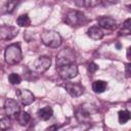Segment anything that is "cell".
I'll list each match as a JSON object with an SVG mask.
<instances>
[{
	"label": "cell",
	"instance_id": "1",
	"mask_svg": "<svg viewBox=\"0 0 131 131\" xmlns=\"http://www.w3.org/2000/svg\"><path fill=\"white\" fill-rule=\"evenodd\" d=\"M23 58V53H21V48L18 43H13L10 44L6 47L4 51V59L5 62L13 66L18 63Z\"/></svg>",
	"mask_w": 131,
	"mask_h": 131
},
{
	"label": "cell",
	"instance_id": "2",
	"mask_svg": "<svg viewBox=\"0 0 131 131\" xmlns=\"http://www.w3.org/2000/svg\"><path fill=\"white\" fill-rule=\"evenodd\" d=\"M41 41L44 45L51 47V48H57L61 45L62 38L56 31L53 30H43L41 33Z\"/></svg>",
	"mask_w": 131,
	"mask_h": 131
},
{
	"label": "cell",
	"instance_id": "3",
	"mask_svg": "<svg viewBox=\"0 0 131 131\" xmlns=\"http://www.w3.org/2000/svg\"><path fill=\"white\" fill-rule=\"evenodd\" d=\"M63 20L67 25H69L71 27H79V26H83L87 23V17L85 16V14L82 11L71 10L66 13Z\"/></svg>",
	"mask_w": 131,
	"mask_h": 131
},
{
	"label": "cell",
	"instance_id": "4",
	"mask_svg": "<svg viewBox=\"0 0 131 131\" xmlns=\"http://www.w3.org/2000/svg\"><path fill=\"white\" fill-rule=\"evenodd\" d=\"M75 59H76V55L74 50L69 47L63 48L58 52L56 56V68L66 66L69 63H73L75 62Z\"/></svg>",
	"mask_w": 131,
	"mask_h": 131
},
{
	"label": "cell",
	"instance_id": "5",
	"mask_svg": "<svg viewBox=\"0 0 131 131\" xmlns=\"http://www.w3.org/2000/svg\"><path fill=\"white\" fill-rule=\"evenodd\" d=\"M56 69H57L59 77L63 80L73 79L78 75V67L75 64V62L69 63L66 66H61V67H58Z\"/></svg>",
	"mask_w": 131,
	"mask_h": 131
},
{
	"label": "cell",
	"instance_id": "6",
	"mask_svg": "<svg viewBox=\"0 0 131 131\" xmlns=\"http://www.w3.org/2000/svg\"><path fill=\"white\" fill-rule=\"evenodd\" d=\"M50 64H51L50 57H48V56H39L33 62V71L37 74H43L50 68Z\"/></svg>",
	"mask_w": 131,
	"mask_h": 131
},
{
	"label": "cell",
	"instance_id": "7",
	"mask_svg": "<svg viewBox=\"0 0 131 131\" xmlns=\"http://www.w3.org/2000/svg\"><path fill=\"white\" fill-rule=\"evenodd\" d=\"M17 33H18V30L15 27L7 26V25L0 26V40H3V41L11 40L17 35Z\"/></svg>",
	"mask_w": 131,
	"mask_h": 131
},
{
	"label": "cell",
	"instance_id": "8",
	"mask_svg": "<svg viewBox=\"0 0 131 131\" xmlns=\"http://www.w3.org/2000/svg\"><path fill=\"white\" fill-rule=\"evenodd\" d=\"M4 110L6 116L10 118V117H15L16 114L20 111V107L16 100L12 98H6L4 102Z\"/></svg>",
	"mask_w": 131,
	"mask_h": 131
},
{
	"label": "cell",
	"instance_id": "9",
	"mask_svg": "<svg viewBox=\"0 0 131 131\" xmlns=\"http://www.w3.org/2000/svg\"><path fill=\"white\" fill-rule=\"evenodd\" d=\"M15 93H16L17 99L23 105H29L35 100V96L28 89H17Z\"/></svg>",
	"mask_w": 131,
	"mask_h": 131
},
{
	"label": "cell",
	"instance_id": "10",
	"mask_svg": "<svg viewBox=\"0 0 131 131\" xmlns=\"http://www.w3.org/2000/svg\"><path fill=\"white\" fill-rule=\"evenodd\" d=\"M97 23L98 26L101 29H105V30H110V31H114L117 29V20L111 16H99L97 18Z\"/></svg>",
	"mask_w": 131,
	"mask_h": 131
},
{
	"label": "cell",
	"instance_id": "11",
	"mask_svg": "<svg viewBox=\"0 0 131 131\" xmlns=\"http://www.w3.org/2000/svg\"><path fill=\"white\" fill-rule=\"evenodd\" d=\"M64 89L72 97H78L84 93V87L80 83L68 82L64 84Z\"/></svg>",
	"mask_w": 131,
	"mask_h": 131
},
{
	"label": "cell",
	"instance_id": "12",
	"mask_svg": "<svg viewBox=\"0 0 131 131\" xmlns=\"http://www.w3.org/2000/svg\"><path fill=\"white\" fill-rule=\"evenodd\" d=\"M87 34L88 36L92 39V40H100L103 36H104V33L102 31V29L99 27V26H93V27H90L87 31Z\"/></svg>",
	"mask_w": 131,
	"mask_h": 131
},
{
	"label": "cell",
	"instance_id": "13",
	"mask_svg": "<svg viewBox=\"0 0 131 131\" xmlns=\"http://www.w3.org/2000/svg\"><path fill=\"white\" fill-rule=\"evenodd\" d=\"M90 116H91V115H90L87 111H85L83 107H81V106H80V108L77 110V112H76V119L78 120L79 123H82V124L90 123V120H91Z\"/></svg>",
	"mask_w": 131,
	"mask_h": 131
},
{
	"label": "cell",
	"instance_id": "14",
	"mask_svg": "<svg viewBox=\"0 0 131 131\" xmlns=\"http://www.w3.org/2000/svg\"><path fill=\"white\" fill-rule=\"evenodd\" d=\"M38 117L42 120V121H47L49 120L52 115H53V110L50 107V106H44V107H41L38 110V113H37Z\"/></svg>",
	"mask_w": 131,
	"mask_h": 131
},
{
	"label": "cell",
	"instance_id": "15",
	"mask_svg": "<svg viewBox=\"0 0 131 131\" xmlns=\"http://www.w3.org/2000/svg\"><path fill=\"white\" fill-rule=\"evenodd\" d=\"M19 3L20 0H7L2 7V11L4 13H12Z\"/></svg>",
	"mask_w": 131,
	"mask_h": 131
},
{
	"label": "cell",
	"instance_id": "16",
	"mask_svg": "<svg viewBox=\"0 0 131 131\" xmlns=\"http://www.w3.org/2000/svg\"><path fill=\"white\" fill-rule=\"evenodd\" d=\"M15 119H16V121L18 122L19 125L25 126V125H27V124L31 121V116H30V114L27 113V112H21V111H19V112L16 114Z\"/></svg>",
	"mask_w": 131,
	"mask_h": 131
},
{
	"label": "cell",
	"instance_id": "17",
	"mask_svg": "<svg viewBox=\"0 0 131 131\" xmlns=\"http://www.w3.org/2000/svg\"><path fill=\"white\" fill-rule=\"evenodd\" d=\"M107 87V83L102 80H96L92 84V89L95 93H102Z\"/></svg>",
	"mask_w": 131,
	"mask_h": 131
},
{
	"label": "cell",
	"instance_id": "18",
	"mask_svg": "<svg viewBox=\"0 0 131 131\" xmlns=\"http://www.w3.org/2000/svg\"><path fill=\"white\" fill-rule=\"evenodd\" d=\"M16 24L19 27H29L31 25V19L29 17L28 14H20L17 18H16Z\"/></svg>",
	"mask_w": 131,
	"mask_h": 131
},
{
	"label": "cell",
	"instance_id": "19",
	"mask_svg": "<svg viewBox=\"0 0 131 131\" xmlns=\"http://www.w3.org/2000/svg\"><path fill=\"white\" fill-rule=\"evenodd\" d=\"M118 118H119V122L120 124H125L130 120V113L126 110L124 111H120L118 114Z\"/></svg>",
	"mask_w": 131,
	"mask_h": 131
},
{
	"label": "cell",
	"instance_id": "20",
	"mask_svg": "<svg viewBox=\"0 0 131 131\" xmlns=\"http://www.w3.org/2000/svg\"><path fill=\"white\" fill-rule=\"evenodd\" d=\"M11 125H12V123H11V119L9 117L0 119V130H7L11 127Z\"/></svg>",
	"mask_w": 131,
	"mask_h": 131
},
{
	"label": "cell",
	"instance_id": "21",
	"mask_svg": "<svg viewBox=\"0 0 131 131\" xmlns=\"http://www.w3.org/2000/svg\"><path fill=\"white\" fill-rule=\"evenodd\" d=\"M8 81L10 84L12 85H17L21 82V77L18 75V74H15V73H12L8 76Z\"/></svg>",
	"mask_w": 131,
	"mask_h": 131
},
{
	"label": "cell",
	"instance_id": "22",
	"mask_svg": "<svg viewBox=\"0 0 131 131\" xmlns=\"http://www.w3.org/2000/svg\"><path fill=\"white\" fill-rule=\"evenodd\" d=\"M75 3L79 7H89L91 5V0H75Z\"/></svg>",
	"mask_w": 131,
	"mask_h": 131
},
{
	"label": "cell",
	"instance_id": "23",
	"mask_svg": "<svg viewBox=\"0 0 131 131\" xmlns=\"http://www.w3.org/2000/svg\"><path fill=\"white\" fill-rule=\"evenodd\" d=\"M98 70V66L95 63V62H90L89 64H88V71L90 72V73H94V72H96Z\"/></svg>",
	"mask_w": 131,
	"mask_h": 131
},
{
	"label": "cell",
	"instance_id": "24",
	"mask_svg": "<svg viewBox=\"0 0 131 131\" xmlns=\"http://www.w3.org/2000/svg\"><path fill=\"white\" fill-rule=\"evenodd\" d=\"M130 32H131V30H130V29H126V28H124V27H123V29L120 31V35H129V34H130Z\"/></svg>",
	"mask_w": 131,
	"mask_h": 131
},
{
	"label": "cell",
	"instance_id": "25",
	"mask_svg": "<svg viewBox=\"0 0 131 131\" xmlns=\"http://www.w3.org/2000/svg\"><path fill=\"white\" fill-rule=\"evenodd\" d=\"M130 23H131V19H130V18L126 19L125 23L123 24V27L126 28V29H130V30H131V25H130Z\"/></svg>",
	"mask_w": 131,
	"mask_h": 131
},
{
	"label": "cell",
	"instance_id": "26",
	"mask_svg": "<svg viewBox=\"0 0 131 131\" xmlns=\"http://www.w3.org/2000/svg\"><path fill=\"white\" fill-rule=\"evenodd\" d=\"M125 73H126V77L129 78L130 77V63H127L125 67Z\"/></svg>",
	"mask_w": 131,
	"mask_h": 131
},
{
	"label": "cell",
	"instance_id": "27",
	"mask_svg": "<svg viewBox=\"0 0 131 131\" xmlns=\"http://www.w3.org/2000/svg\"><path fill=\"white\" fill-rule=\"evenodd\" d=\"M127 58H128V60H130V47H128V49H127Z\"/></svg>",
	"mask_w": 131,
	"mask_h": 131
},
{
	"label": "cell",
	"instance_id": "28",
	"mask_svg": "<svg viewBox=\"0 0 131 131\" xmlns=\"http://www.w3.org/2000/svg\"><path fill=\"white\" fill-rule=\"evenodd\" d=\"M53 129H58V126L54 125V126H51V127H48L47 130H53Z\"/></svg>",
	"mask_w": 131,
	"mask_h": 131
}]
</instances>
